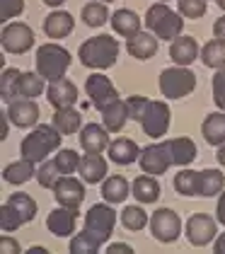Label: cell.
<instances>
[{
  "label": "cell",
  "mask_w": 225,
  "mask_h": 254,
  "mask_svg": "<svg viewBox=\"0 0 225 254\" xmlns=\"http://www.w3.org/2000/svg\"><path fill=\"white\" fill-rule=\"evenodd\" d=\"M107 2H112V0H107Z\"/></svg>",
  "instance_id": "db71d44e"
},
{
  "label": "cell",
  "mask_w": 225,
  "mask_h": 254,
  "mask_svg": "<svg viewBox=\"0 0 225 254\" xmlns=\"http://www.w3.org/2000/svg\"><path fill=\"white\" fill-rule=\"evenodd\" d=\"M75 223H77V208H68V206H58L54 208L49 218H46V228L56 237H68L75 233Z\"/></svg>",
  "instance_id": "9a60e30c"
},
{
  "label": "cell",
  "mask_w": 225,
  "mask_h": 254,
  "mask_svg": "<svg viewBox=\"0 0 225 254\" xmlns=\"http://www.w3.org/2000/svg\"><path fill=\"white\" fill-rule=\"evenodd\" d=\"M0 252L2 254H15V252H19V245L12 240V237H0Z\"/></svg>",
  "instance_id": "f6af8a7d"
},
{
  "label": "cell",
  "mask_w": 225,
  "mask_h": 254,
  "mask_svg": "<svg viewBox=\"0 0 225 254\" xmlns=\"http://www.w3.org/2000/svg\"><path fill=\"white\" fill-rule=\"evenodd\" d=\"M216 211H218V220H221V223L225 225V191H221V198H218V208H216Z\"/></svg>",
  "instance_id": "c3c4849f"
},
{
  "label": "cell",
  "mask_w": 225,
  "mask_h": 254,
  "mask_svg": "<svg viewBox=\"0 0 225 254\" xmlns=\"http://www.w3.org/2000/svg\"><path fill=\"white\" fill-rule=\"evenodd\" d=\"M22 10H24V0H0V20L2 22L22 15Z\"/></svg>",
  "instance_id": "7bdbcfd3"
},
{
  "label": "cell",
  "mask_w": 225,
  "mask_h": 254,
  "mask_svg": "<svg viewBox=\"0 0 225 254\" xmlns=\"http://www.w3.org/2000/svg\"><path fill=\"white\" fill-rule=\"evenodd\" d=\"M85 90H87V97L92 102L94 109H107L109 104H114L116 99H119V92H116V87L112 85V80L107 78V75H102V73H94L87 78L85 82Z\"/></svg>",
  "instance_id": "7c38bea8"
},
{
  "label": "cell",
  "mask_w": 225,
  "mask_h": 254,
  "mask_svg": "<svg viewBox=\"0 0 225 254\" xmlns=\"http://www.w3.org/2000/svg\"><path fill=\"white\" fill-rule=\"evenodd\" d=\"M107 17H109V10H107L104 2H87L82 7V22L87 27H102L107 22Z\"/></svg>",
  "instance_id": "8d00e7d4"
},
{
  "label": "cell",
  "mask_w": 225,
  "mask_h": 254,
  "mask_svg": "<svg viewBox=\"0 0 225 254\" xmlns=\"http://www.w3.org/2000/svg\"><path fill=\"white\" fill-rule=\"evenodd\" d=\"M129 112H131V119H136L146 136L150 138H162L169 128V107L165 102H152V99L146 97H129Z\"/></svg>",
  "instance_id": "6da1fadb"
},
{
  "label": "cell",
  "mask_w": 225,
  "mask_h": 254,
  "mask_svg": "<svg viewBox=\"0 0 225 254\" xmlns=\"http://www.w3.org/2000/svg\"><path fill=\"white\" fill-rule=\"evenodd\" d=\"M216 2H218V7H221V10H225V0H216Z\"/></svg>",
  "instance_id": "f5cc1de1"
},
{
  "label": "cell",
  "mask_w": 225,
  "mask_h": 254,
  "mask_svg": "<svg viewBox=\"0 0 225 254\" xmlns=\"http://www.w3.org/2000/svg\"><path fill=\"white\" fill-rule=\"evenodd\" d=\"M114 223H116V211L109 208L107 203H94L87 211V218H85V233L90 235L94 242L104 245L114 233Z\"/></svg>",
  "instance_id": "52a82bcc"
},
{
  "label": "cell",
  "mask_w": 225,
  "mask_h": 254,
  "mask_svg": "<svg viewBox=\"0 0 225 254\" xmlns=\"http://www.w3.org/2000/svg\"><path fill=\"white\" fill-rule=\"evenodd\" d=\"M107 145H109V136H107V128L104 126L87 124L80 131V148L85 153H102V150H107Z\"/></svg>",
  "instance_id": "d6986e66"
},
{
  "label": "cell",
  "mask_w": 225,
  "mask_h": 254,
  "mask_svg": "<svg viewBox=\"0 0 225 254\" xmlns=\"http://www.w3.org/2000/svg\"><path fill=\"white\" fill-rule=\"evenodd\" d=\"M58 145H61V131L56 126L41 124L22 140L19 150H22V157H27L32 162H41V160H46L49 153H54Z\"/></svg>",
  "instance_id": "277c9868"
},
{
  "label": "cell",
  "mask_w": 225,
  "mask_h": 254,
  "mask_svg": "<svg viewBox=\"0 0 225 254\" xmlns=\"http://www.w3.org/2000/svg\"><path fill=\"white\" fill-rule=\"evenodd\" d=\"M126 119H131V112H129V102H121V99H116L114 104H109L107 109H102V121H104V128L107 131H121L124 128V124H126Z\"/></svg>",
  "instance_id": "7402d4cb"
},
{
  "label": "cell",
  "mask_w": 225,
  "mask_h": 254,
  "mask_svg": "<svg viewBox=\"0 0 225 254\" xmlns=\"http://www.w3.org/2000/svg\"><path fill=\"white\" fill-rule=\"evenodd\" d=\"M80 160H82V157L77 155L75 150H61V153L54 157V162H56V167L61 170V175H75V172L80 170Z\"/></svg>",
  "instance_id": "f35d334b"
},
{
  "label": "cell",
  "mask_w": 225,
  "mask_h": 254,
  "mask_svg": "<svg viewBox=\"0 0 225 254\" xmlns=\"http://www.w3.org/2000/svg\"><path fill=\"white\" fill-rule=\"evenodd\" d=\"M204 138H206L211 145H223L225 143V112H216V114H208L204 121Z\"/></svg>",
  "instance_id": "f1b7e54d"
},
{
  "label": "cell",
  "mask_w": 225,
  "mask_h": 254,
  "mask_svg": "<svg viewBox=\"0 0 225 254\" xmlns=\"http://www.w3.org/2000/svg\"><path fill=\"white\" fill-rule=\"evenodd\" d=\"M131 191L141 203H155L160 198V184H157L155 175H146V177H138L133 182Z\"/></svg>",
  "instance_id": "83f0119b"
},
{
  "label": "cell",
  "mask_w": 225,
  "mask_h": 254,
  "mask_svg": "<svg viewBox=\"0 0 225 254\" xmlns=\"http://www.w3.org/2000/svg\"><path fill=\"white\" fill-rule=\"evenodd\" d=\"M196 87V75L189 70L187 65H177V68H167L160 73V92L165 97L179 99L194 92Z\"/></svg>",
  "instance_id": "ba28073f"
},
{
  "label": "cell",
  "mask_w": 225,
  "mask_h": 254,
  "mask_svg": "<svg viewBox=\"0 0 225 254\" xmlns=\"http://www.w3.org/2000/svg\"><path fill=\"white\" fill-rule=\"evenodd\" d=\"M174 189L182 196H199V172L194 170H182L174 177Z\"/></svg>",
  "instance_id": "d590c367"
},
{
  "label": "cell",
  "mask_w": 225,
  "mask_h": 254,
  "mask_svg": "<svg viewBox=\"0 0 225 254\" xmlns=\"http://www.w3.org/2000/svg\"><path fill=\"white\" fill-rule=\"evenodd\" d=\"M0 41H2V49L7 54H24L34 46V32L22 22H12V24L2 27Z\"/></svg>",
  "instance_id": "8fae6325"
},
{
  "label": "cell",
  "mask_w": 225,
  "mask_h": 254,
  "mask_svg": "<svg viewBox=\"0 0 225 254\" xmlns=\"http://www.w3.org/2000/svg\"><path fill=\"white\" fill-rule=\"evenodd\" d=\"M80 124H82V117L80 112H75L73 107H63V109H56L54 114V126H56L61 133H75L80 131Z\"/></svg>",
  "instance_id": "1f68e13d"
},
{
  "label": "cell",
  "mask_w": 225,
  "mask_h": 254,
  "mask_svg": "<svg viewBox=\"0 0 225 254\" xmlns=\"http://www.w3.org/2000/svg\"><path fill=\"white\" fill-rule=\"evenodd\" d=\"M7 117L10 121L19 126V128H27V126H34L39 121V107L32 99H15L10 102V109H7Z\"/></svg>",
  "instance_id": "2e32d148"
},
{
  "label": "cell",
  "mask_w": 225,
  "mask_h": 254,
  "mask_svg": "<svg viewBox=\"0 0 225 254\" xmlns=\"http://www.w3.org/2000/svg\"><path fill=\"white\" fill-rule=\"evenodd\" d=\"M213 252H218V254H225V233L216 240V245H213Z\"/></svg>",
  "instance_id": "681fc988"
},
{
  "label": "cell",
  "mask_w": 225,
  "mask_h": 254,
  "mask_svg": "<svg viewBox=\"0 0 225 254\" xmlns=\"http://www.w3.org/2000/svg\"><path fill=\"white\" fill-rule=\"evenodd\" d=\"M121 223H124V228H129V230H143L146 223H148V215H146L143 208H138V206H126V208L121 211Z\"/></svg>",
  "instance_id": "74e56055"
},
{
  "label": "cell",
  "mask_w": 225,
  "mask_h": 254,
  "mask_svg": "<svg viewBox=\"0 0 225 254\" xmlns=\"http://www.w3.org/2000/svg\"><path fill=\"white\" fill-rule=\"evenodd\" d=\"M213 99L225 112V68H218V73L213 75Z\"/></svg>",
  "instance_id": "ee69618b"
},
{
  "label": "cell",
  "mask_w": 225,
  "mask_h": 254,
  "mask_svg": "<svg viewBox=\"0 0 225 254\" xmlns=\"http://www.w3.org/2000/svg\"><path fill=\"white\" fill-rule=\"evenodd\" d=\"M216 157H218V162L225 167V143H223V145H218V153H216Z\"/></svg>",
  "instance_id": "f907efd6"
},
{
  "label": "cell",
  "mask_w": 225,
  "mask_h": 254,
  "mask_svg": "<svg viewBox=\"0 0 225 254\" xmlns=\"http://www.w3.org/2000/svg\"><path fill=\"white\" fill-rule=\"evenodd\" d=\"M213 34H216V39H223L225 41V17L216 20V24H213Z\"/></svg>",
  "instance_id": "7dc6e473"
},
{
  "label": "cell",
  "mask_w": 225,
  "mask_h": 254,
  "mask_svg": "<svg viewBox=\"0 0 225 254\" xmlns=\"http://www.w3.org/2000/svg\"><path fill=\"white\" fill-rule=\"evenodd\" d=\"M75 22L73 17L68 15V12H51L46 20H44V32H46V37H51V39H63V37H68L71 32H73Z\"/></svg>",
  "instance_id": "cb8c5ba5"
},
{
  "label": "cell",
  "mask_w": 225,
  "mask_h": 254,
  "mask_svg": "<svg viewBox=\"0 0 225 254\" xmlns=\"http://www.w3.org/2000/svg\"><path fill=\"white\" fill-rule=\"evenodd\" d=\"M112 27L116 34L131 39V37H136L141 32V17L133 10H116L112 15Z\"/></svg>",
  "instance_id": "d4e9b609"
},
{
  "label": "cell",
  "mask_w": 225,
  "mask_h": 254,
  "mask_svg": "<svg viewBox=\"0 0 225 254\" xmlns=\"http://www.w3.org/2000/svg\"><path fill=\"white\" fill-rule=\"evenodd\" d=\"M169 143V153H172V162L179 167H187L196 160V145L191 138H172Z\"/></svg>",
  "instance_id": "484cf974"
},
{
  "label": "cell",
  "mask_w": 225,
  "mask_h": 254,
  "mask_svg": "<svg viewBox=\"0 0 225 254\" xmlns=\"http://www.w3.org/2000/svg\"><path fill=\"white\" fill-rule=\"evenodd\" d=\"M129 191H131L129 182L119 175L107 177V179L102 182V198H104L107 203H121V201H126Z\"/></svg>",
  "instance_id": "4316f807"
},
{
  "label": "cell",
  "mask_w": 225,
  "mask_h": 254,
  "mask_svg": "<svg viewBox=\"0 0 225 254\" xmlns=\"http://www.w3.org/2000/svg\"><path fill=\"white\" fill-rule=\"evenodd\" d=\"M146 24L155 32L157 39H177L182 34V17L165 2H155L146 12Z\"/></svg>",
  "instance_id": "8992f818"
},
{
  "label": "cell",
  "mask_w": 225,
  "mask_h": 254,
  "mask_svg": "<svg viewBox=\"0 0 225 254\" xmlns=\"http://www.w3.org/2000/svg\"><path fill=\"white\" fill-rule=\"evenodd\" d=\"M109 157L116 165H131L141 157V148L129 138H116L109 143Z\"/></svg>",
  "instance_id": "603a6c76"
},
{
  "label": "cell",
  "mask_w": 225,
  "mask_h": 254,
  "mask_svg": "<svg viewBox=\"0 0 225 254\" xmlns=\"http://www.w3.org/2000/svg\"><path fill=\"white\" fill-rule=\"evenodd\" d=\"M44 2H46V5H51V7H58L63 0H44Z\"/></svg>",
  "instance_id": "816d5d0a"
},
{
  "label": "cell",
  "mask_w": 225,
  "mask_h": 254,
  "mask_svg": "<svg viewBox=\"0 0 225 254\" xmlns=\"http://www.w3.org/2000/svg\"><path fill=\"white\" fill-rule=\"evenodd\" d=\"M201 61L208 68H225V41L223 39H211L201 51Z\"/></svg>",
  "instance_id": "836d02e7"
},
{
  "label": "cell",
  "mask_w": 225,
  "mask_h": 254,
  "mask_svg": "<svg viewBox=\"0 0 225 254\" xmlns=\"http://www.w3.org/2000/svg\"><path fill=\"white\" fill-rule=\"evenodd\" d=\"M107 252H112V254H129V252H133L129 245H124V242H116V245H109L107 247Z\"/></svg>",
  "instance_id": "bcb514c9"
},
{
  "label": "cell",
  "mask_w": 225,
  "mask_h": 254,
  "mask_svg": "<svg viewBox=\"0 0 225 254\" xmlns=\"http://www.w3.org/2000/svg\"><path fill=\"white\" fill-rule=\"evenodd\" d=\"M37 215V201L29 194H12L0 208V228L2 233H12L17 230L19 225L34 220Z\"/></svg>",
  "instance_id": "3957f363"
},
{
  "label": "cell",
  "mask_w": 225,
  "mask_h": 254,
  "mask_svg": "<svg viewBox=\"0 0 225 254\" xmlns=\"http://www.w3.org/2000/svg\"><path fill=\"white\" fill-rule=\"evenodd\" d=\"M126 51L131 54L133 59H141V61L152 59L157 54V39L152 34H148V32H138L136 37H131L126 41Z\"/></svg>",
  "instance_id": "44dd1931"
},
{
  "label": "cell",
  "mask_w": 225,
  "mask_h": 254,
  "mask_svg": "<svg viewBox=\"0 0 225 254\" xmlns=\"http://www.w3.org/2000/svg\"><path fill=\"white\" fill-rule=\"evenodd\" d=\"M150 230H152V237L157 240V242H177L179 240V235H182V220H179V215L174 213V211H169V208H157L152 218H150Z\"/></svg>",
  "instance_id": "9c48e42d"
},
{
  "label": "cell",
  "mask_w": 225,
  "mask_h": 254,
  "mask_svg": "<svg viewBox=\"0 0 225 254\" xmlns=\"http://www.w3.org/2000/svg\"><path fill=\"white\" fill-rule=\"evenodd\" d=\"M68 65H71V54L61 44H44L37 51V73L49 82L63 78Z\"/></svg>",
  "instance_id": "5b68a950"
},
{
  "label": "cell",
  "mask_w": 225,
  "mask_h": 254,
  "mask_svg": "<svg viewBox=\"0 0 225 254\" xmlns=\"http://www.w3.org/2000/svg\"><path fill=\"white\" fill-rule=\"evenodd\" d=\"M54 196H56L58 206H68V208H77L85 201V187L80 179L71 175H63L54 184Z\"/></svg>",
  "instance_id": "4fadbf2b"
},
{
  "label": "cell",
  "mask_w": 225,
  "mask_h": 254,
  "mask_svg": "<svg viewBox=\"0 0 225 254\" xmlns=\"http://www.w3.org/2000/svg\"><path fill=\"white\" fill-rule=\"evenodd\" d=\"M19 73L17 68H5L2 78H0V97L2 102H15V97H19Z\"/></svg>",
  "instance_id": "d6a6232c"
},
{
  "label": "cell",
  "mask_w": 225,
  "mask_h": 254,
  "mask_svg": "<svg viewBox=\"0 0 225 254\" xmlns=\"http://www.w3.org/2000/svg\"><path fill=\"white\" fill-rule=\"evenodd\" d=\"M187 237L191 245L204 247L208 242H213L216 237V220L206 213H196L187 220Z\"/></svg>",
  "instance_id": "5bb4252c"
},
{
  "label": "cell",
  "mask_w": 225,
  "mask_h": 254,
  "mask_svg": "<svg viewBox=\"0 0 225 254\" xmlns=\"http://www.w3.org/2000/svg\"><path fill=\"white\" fill-rule=\"evenodd\" d=\"M169 59L174 61L177 65H189V63H194V61L199 59V44L194 37H177V39H172V46H169Z\"/></svg>",
  "instance_id": "ac0fdd59"
},
{
  "label": "cell",
  "mask_w": 225,
  "mask_h": 254,
  "mask_svg": "<svg viewBox=\"0 0 225 254\" xmlns=\"http://www.w3.org/2000/svg\"><path fill=\"white\" fill-rule=\"evenodd\" d=\"M225 187V175L218 170H204L199 172V196H216Z\"/></svg>",
  "instance_id": "4dcf8cb0"
},
{
  "label": "cell",
  "mask_w": 225,
  "mask_h": 254,
  "mask_svg": "<svg viewBox=\"0 0 225 254\" xmlns=\"http://www.w3.org/2000/svg\"><path fill=\"white\" fill-rule=\"evenodd\" d=\"M179 15H184L189 20H199L206 15V0H179Z\"/></svg>",
  "instance_id": "b9f144b4"
},
{
  "label": "cell",
  "mask_w": 225,
  "mask_h": 254,
  "mask_svg": "<svg viewBox=\"0 0 225 254\" xmlns=\"http://www.w3.org/2000/svg\"><path fill=\"white\" fill-rule=\"evenodd\" d=\"M77 56L82 61L85 68H112L116 63V56H119V41L109 37V34H99V37H92L85 44H80V51Z\"/></svg>",
  "instance_id": "7a4b0ae2"
},
{
  "label": "cell",
  "mask_w": 225,
  "mask_h": 254,
  "mask_svg": "<svg viewBox=\"0 0 225 254\" xmlns=\"http://www.w3.org/2000/svg\"><path fill=\"white\" fill-rule=\"evenodd\" d=\"M44 92V78L39 73H22L19 78V97L34 99Z\"/></svg>",
  "instance_id": "e575fe53"
},
{
  "label": "cell",
  "mask_w": 225,
  "mask_h": 254,
  "mask_svg": "<svg viewBox=\"0 0 225 254\" xmlns=\"http://www.w3.org/2000/svg\"><path fill=\"white\" fill-rule=\"evenodd\" d=\"M165 2H167V0H165Z\"/></svg>",
  "instance_id": "11a10c76"
},
{
  "label": "cell",
  "mask_w": 225,
  "mask_h": 254,
  "mask_svg": "<svg viewBox=\"0 0 225 254\" xmlns=\"http://www.w3.org/2000/svg\"><path fill=\"white\" fill-rule=\"evenodd\" d=\"M34 175H37V172H34V162L27 160V157H22L19 162H12V165H7V167L2 170V179L10 182V184H24V182H29Z\"/></svg>",
  "instance_id": "f546056e"
},
{
  "label": "cell",
  "mask_w": 225,
  "mask_h": 254,
  "mask_svg": "<svg viewBox=\"0 0 225 254\" xmlns=\"http://www.w3.org/2000/svg\"><path fill=\"white\" fill-rule=\"evenodd\" d=\"M46 99L56 107V109H63V107H73L77 102V87H75L71 80L61 78L49 82V92H46Z\"/></svg>",
  "instance_id": "e0dca14e"
},
{
  "label": "cell",
  "mask_w": 225,
  "mask_h": 254,
  "mask_svg": "<svg viewBox=\"0 0 225 254\" xmlns=\"http://www.w3.org/2000/svg\"><path fill=\"white\" fill-rule=\"evenodd\" d=\"M77 172L82 177V182L97 184V182H102L107 177V160L99 155V153H87V155H82V160H80V170Z\"/></svg>",
  "instance_id": "ffe728a7"
},
{
  "label": "cell",
  "mask_w": 225,
  "mask_h": 254,
  "mask_svg": "<svg viewBox=\"0 0 225 254\" xmlns=\"http://www.w3.org/2000/svg\"><path fill=\"white\" fill-rule=\"evenodd\" d=\"M61 177H63V175H61V170L56 167V162L51 160V162H44V165L39 167L37 182L44 187V189H54V184H56Z\"/></svg>",
  "instance_id": "ab89813d"
},
{
  "label": "cell",
  "mask_w": 225,
  "mask_h": 254,
  "mask_svg": "<svg viewBox=\"0 0 225 254\" xmlns=\"http://www.w3.org/2000/svg\"><path fill=\"white\" fill-rule=\"evenodd\" d=\"M141 167L146 175H165L169 170L172 162V153H169V143H152L146 150H141V157H138Z\"/></svg>",
  "instance_id": "30bf717a"
},
{
  "label": "cell",
  "mask_w": 225,
  "mask_h": 254,
  "mask_svg": "<svg viewBox=\"0 0 225 254\" xmlns=\"http://www.w3.org/2000/svg\"><path fill=\"white\" fill-rule=\"evenodd\" d=\"M99 247H102V245L94 242L85 230L80 235H75L73 240H71V252L73 254H92V252H99Z\"/></svg>",
  "instance_id": "60d3db41"
}]
</instances>
